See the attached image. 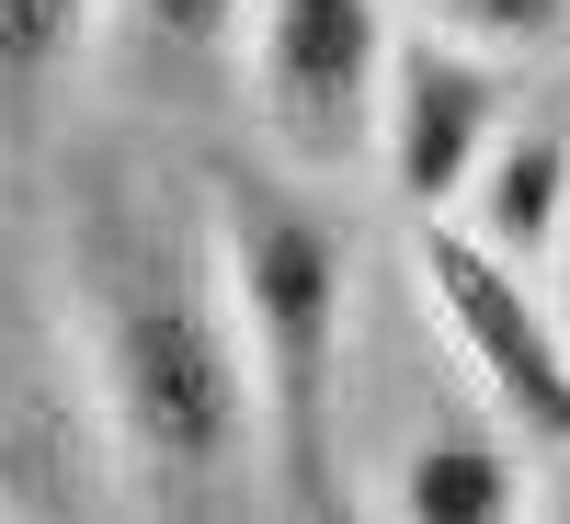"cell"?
<instances>
[{"mask_svg": "<svg viewBox=\"0 0 570 524\" xmlns=\"http://www.w3.org/2000/svg\"><path fill=\"white\" fill-rule=\"evenodd\" d=\"M411 12L468 34V46H502V58H548L570 34V0H411Z\"/></svg>", "mask_w": 570, "mask_h": 524, "instance_id": "cell-11", "label": "cell"}, {"mask_svg": "<svg viewBox=\"0 0 570 524\" xmlns=\"http://www.w3.org/2000/svg\"><path fill=\"white\" fill-rule=\"evenodd\" d=\"M217 251L240 285L252 376H263V445H274V502L331 513L343 502V388H354V240L320 206L308 171L274 149L206 171Z\"/></svg>", "mask_w": 570, "mask_h": 524, "instance_id": "cell-2", "label": "cell"}, {"mask_svg": "<svg viewBox=\"0 0 570 524\" xmlns=\"http://www.w3.org/2000/svg\"><path fill=\"white\" fill-rule=\"evenodd\" d=\"M252 12L263 0H104V69L149 115H206L240 91Z\"/></svg>", "mask_w": 570, "mask_h": 524, "instance_id": "cell-6", "label": "cell"}, {"mask_svg": "<svg viewBox=\"0 0 570 524\" xmlns=\"http://www.w3.org/2000/svg\"><path fill=\"white\" fill-rule=\"evenodd\" d=\"M513 126V80H502V46H468L445 23H400V58H389V103H376V171L400 182V206L422 217H456L480 160L502 149Z\"/></svg>", "mask_w": 570, "mask_h": 524, "instance_id": "cell-5", "label": "cell"}, {"mask_svg": "<svg viewBox=\"0 0 570 524\" xmlns=\"http://www.w3.org/2000/svg\"><path fill=\"white\" fill-rule=\"evenodd\" d=\"M69 319L91 354V422H104V467L126 502L160 513L274 502L263 376L206 195H171L160 171H91L69 206Z\"/></svg>", "mask_w": 570, "mask_h": 524, "instance_id": "cell-1", "label": "cell"}, {"mask_svg": "<svg viewBox=\"0 0 570 524\" xmlns=\"http://www.w3.org/2000/svg\"><path fill=\"white\" fill-rule=\"evenodd\" d=\"M69 479H80L69 467V411L35 365V330L0 297V502H58Z\"/></svg>", "mask_w": 570, "mask_h": 524, "instance_id": "cell-9", "label": "cell"}, {"mask_svg": "<svg viewBox=\"0 0 570 524\" xmlns=\"http://www.w3.org/2000/svg\"><path fill=\"white\" fill-rule=\"evenodd\" d=\"M389 58H400V0H263L240 46V115L285 171L343 182L354 160H376Z\"/></svg>", "mask_w": 570, "mask_h": 524, "instance_id": "cell-3", "label": "cell"}, {"mask_svg": "<svg viewBox=\"0 0 570 524\" xmlns=\"http://www.w3.org/2000/svg\"><path fill=\"white\" fill-rule=\"evenodd\" d=\"M91 46H104V0H0V126H46Z\"/></svg>", "mask_w": 570, "mask_h": 524, "instance_id": "cell-10", "label": "cell"}, {"mask_svg": "<svg viewBox=\"0 0 570 524\" xmlns=\"http://www.w3.org/2000/svg\"><path fill=\"white\" fill-rule=\"evenodd\" d=\"M559 263H570V251H559Z\"/></svg>", "mask_w": 570, "mask_h": 524, "instance_id": "cell-12", "label": "cell"}, {"mask_svg": "<svg viewBox=\"0 0 570 524\" xmlns=\"http://www.w3.org/2000/svg\"><path fill=\"white\" fill-rule=\"evenodd\" d=\"M537 491V445L525 434H491V422H434V434H411L389 502L422 513V524H491V513H525Z\"/></svg>", "mask_w": 570, "mask_h": 524, "instance_id": "cell-8", "label": "cell"}, {"mask_svg": "<svg viewBox=\"0 0 570 524\" xmlns=\"http://www.w3.org/2000/svg\"><path fill=\"white\" fill-rule=\"evenodd\" d=\"M456 217L480 228L491 251H513V263L548 274V263L570 251V115H513Z\"/></svg>", "mask_w": 570, "mask_h": 524, "instance_id": "cell-7", "label": "cell"}, {"mask_svg": "<svg viewBox=\"0 0 570 524\" xmlns=\"http://www.w3.org/2000/svg\"><path fill=\"white\" fill-rule=\"evenodd\" d=\"M422 308L513 434L537 456H570V308L537 285V263L491 251L468 217H434L422 228Z\"/></svg>", "mask_w": 570, "mask_h": 524, "instance_id": "cell-4", "label": "cell"}]
</instances>
